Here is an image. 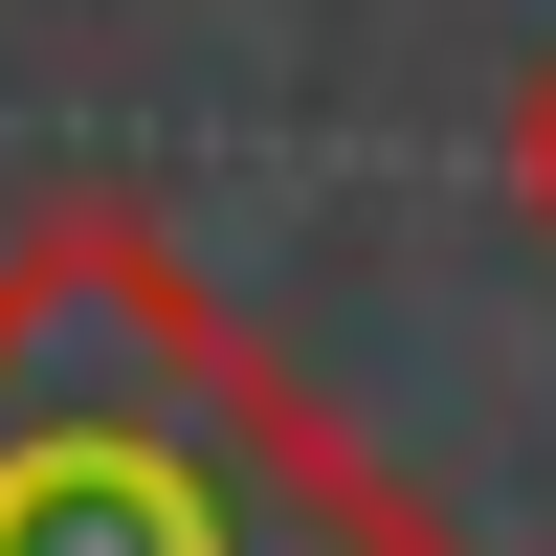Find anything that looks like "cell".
Returning <instances> with one entry per match:
<instances>
[{
    "label": "cell",
    "mask_w": 556,
    "mask_h": 556,
    "mask_svg": "<svg viewBox=\"0 0 556 556\" xmlns=\"http://www.w3.org/2000/svg\"><path fill=\"white\" fill-rule=\"evenodd\" d=\"M0 556H401V534L356 513V445L290 379H245L134 223H67L0 290Z\"/></svg>",
    "instance_id": "obj_1"
},
{
    "label": "cell",
    "mask_w": 556,
    "mask_h": 556,
    "mask_svg": "<svg viewBox=\"0 0 556 556\" xmlns=\"http://www.w3.org/2000/svg\"><path fill=\"white\" fill-rule=\"evenodd\" d=\"M513 201H534V223H556V67H534V89H513Z\"/></svg>",
    "instance_id": "obj_2"
}]
</instances>
